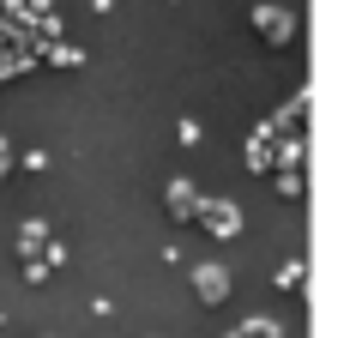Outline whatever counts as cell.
<instances>
[{
    "label": "cell",
    "instance_id": "cell-1",
    "mask_svg": "<svg viewBox=\"0 0 362 338\" xmlns=\"http://www.w3.org/2000/svg\"><path fill=\"white\" fill-rule=\"evenodd\" d=\"M206 211H211V218H206L211 230H235V206H206Z\"/></svg>",
    "mask_w": 362,
    "mask_h": 338
},
{
    "label": "cell",
    "instance_id": "cell-2",
    "mask_svg": "<svg viewBox=\"0 0 362 338\" xmlns=\"http://www.w3.org/2000/svg\"><path fill=\"white\" fill-rule=\"evenodd\" d=\"M259 30H266V37H290V25H284V13H259Z\"/></svg>",
    "mask_w": 362,
    "mask_h": 338
},
{
    "label": "cell",
    "instance_id": "cell-3",
    "mask_svg": "<svg viewBox=\"0 0 362 338\" xmlns=\"http://www.w3.org/2000/svg\"><path fill=\"white\" fill-rule=\"evenodd\" d=\"M199 290H206V296L218 302V296H223V278H218V272H199Z\"/></svg>",
    "mask_w": 362,
    "mask_h": 338
},
{
    "label": "cell",
    "instance_id": "cell-4",
    "mask_svg": "<svg viewBox=\"0 0 362 338\" xmlns=\"http://www.w3.org/2000/svg\"><path fill=\"white\" fill-rule=\"evenodd\" d=\"M0 163H6V145H0Z\"/></svg>",
    "mask_w": 362,
    "mask_h": 338
}]
</instances>
